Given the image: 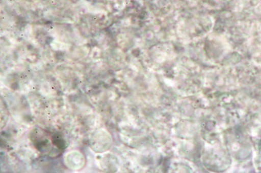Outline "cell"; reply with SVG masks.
I'll use <instances>...</instances> for the list:
<instances>
[{
    "instance_id": "6da1fadb",
    "label": "cell",
    "mask_w": 261,
    "mask_h": 173,
    "mask_svg": "<svg viewBox=\"0 0 261 173\" xmlns=\"http://www.w3.org/2000/svg\"><path fill=\"white\" fill-rule=\"evenodd\" d=\"M90 146L94 152L103 154L110 150L113 145L112 135L105 128H99L90 136Z\"/></svg>"
},
{
    "instance_id": "277c9868",
    "label": "cell",
    "mask_w": 261,
    "mask_h": 173,
    "mask_svg": "<svg viewBox=\"0 0 261 173\" xmlns=\"http://www.w3.org/2000/svg\"><path fill=\"white\" fill-rule=\"evenodd\" d=\"M96 159L98 168L106 173H114L118 167L117 158L111 153H103Z\"/></svg>"
},
{
    "instance_id": "5b68a950",
    "label": "cell",
    "mask_w": 261,
    "mask_h": 173,
    "mask_svg": "<svg viewBox=\"0 0 261 173\" xmlns=\"http://www.w3.org/2000/svg\"><path fill=\"white\" fill-rule=\"evenodd\" d=\"M258 173H261V170H260V172H258Z\"/></svg>"
},
{
    "instance_id": "7a4b0ae2",
    "label": "cell",
    "mask_w": 261,
    "mask_h": 173,
    "mask_svg": "<svg viewBox=\"0 0 261 173\" xmlns=\"http://www.w3.org/2000/svg\"><path fill=\"white\" fill-rule=\"evenodd\" d=\"M30 139L34 147L42 153L49 152L53 148L50 136L41 128L34 129L30 132Z\"/></svg>"
},
{
    "instance_id": "3957f363",
    "label": "cell",
    "mask_w": 261,
    "mask_h": 173,
    "mask_svg": "<svg viewBox=\"0 0 261 173\" xmlns=\"http://www.w3.org/2000/svg\"><path fill=\"white\" fill-rule=\"evenodd\" d=\"M64 164L73 171H79L85 166V158L81 151L72 150L68 151L63 156Z\"/></svg>"
}]
</instances>
